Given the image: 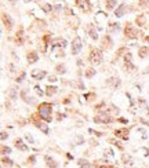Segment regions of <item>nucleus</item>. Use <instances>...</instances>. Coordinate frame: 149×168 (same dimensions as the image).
<instances>
[{
    "instance_id": "c756f323",
    "label": "nucleus",
    "mask_w": 149,
    "mask_h": 168,
    "mask_svg": "<svg viewBox=\"0 0 149 168\" xmlns=\"http://www.w3.org/2000/svg\"><path fill=\"white\" fill-rule=\"evenodd\" d=\"M25 1H26V3H28V1H29V0H25Z\"/></svg>"
},
{
    "instance_id": "412c9836",
    "label": "nucleus",
    "mask_w": 149,
    "mask_h": 168,
    "mask_svg": "<svg viewBox=\"0 0 149 168\" xmlns=\"http://www.w3.org/2000/svg\"><path fill=\"white\" fill-rule=\"evenodd\" d=\"M57 72H58V73H65L66 72L65 66H64V65H58V66H57Z\"/></svg>"
},
{
    "instance_id": "dca6fc26",
    "label": "nucleus",
    "mask_w": 149,
    "mask_h": 168,
    "mask_svg": "<svg viewBox=\"0 0 149 168\" xmlns=\"http://www.w3.org/2000/svg\"><path fill=\"white\" fill-rule=\"evenodd\" d=\"M15 145H17L18 149H21V150H26V149H28V147H26L24 143H22V140H21V139H17V140H15Z\"/></svg>"
},
{
    "instance_id": "c85d7f7f",
    "label": "nucleus",
    "mask_w": 149,
    "mask_h": 168,
    "mask_svg": "<svg viewBox=\"0 0 149 168\" xmlns=\"http://www.w3.org/2000/svg\"><path fill=\"white\" fill-rule=\"evenodd\" d=\"M145 40H146V42H149V37H145Z\"/></svg>"
},
{
    "instance_id": "2eb2a0df",
    "label": "nucleus",
    "mask_w": 149,
    "mask_h": 168,
    "mask_svg": "<svg viewBox=\"0 0 149 168\" xmlns=\"http://www.w3.org/2000/svg\"><path fill=\"white\" fill-rule=\"evenodd\" d=\"M105 1H106V4H108V6H106L108 10H112V8L117 4V0H105Z\"/></svg>"
},
{
    "instance_id": "0eeeda50",
    "label": "nucleus",
    "mask_w": 149,
    "mask_h": 168,
    "mask_svg": "<svg viewBox=\"0 0 149 168\" xmlns=\"http://www.w3.org/2000/svg\"><path fill=\"white\" fill-rule=\"evenodd\" d=\"M138 55H139V58H146V56H149V48L148 47H141V48L138 50Z\"/></svg>"
},
{
    "instance_id": "aec40b11",
    "label": "nucleus",
    "mask_w": 149,
    "mask_h": 168,
    "mask_svg": "<svg viewBox=\"0 0 149 168\" xmlns=\"http://www.w3.org/2000/svg\"><path fill=\"white\" fill-rule=\"evenodd\" d=\"M127 132H128V130H127V128H123V130L116 131V135H127Z\"/></svg>"
},
{
    "instance_id": "f3484780",
    "label": "nucleus",
    "mask_w": 149,
    "mask_h": 168,
    "mask_svg": "<svg viewBox=\"0 0 149 168\" xmlns=\"http://www.w3.org/2000/svg\"><path fill=\"white\" fill-rule=\"evenodd\" d=\"M55 91H57V88L55 87H47V95H50V97H51L52 94H55Z\"/></svg>"
},
{
    "instance_id": "423d86ee",
    "label": "nucleus",
    "mask_w": 149,
    "mask_h": 168,
    "mask_svg": "<svg viewBox=\"0 0 149 168\" xmlns=\"http://www.w3.org/2000/svg\"><path fill=\"white\" fill-rule=\"evenodd\" d=\"M3 22H4V25H6V28H7V29L13 28V19H11L7 14H3Z\"/></svg>"
},
{
    "instance_id": "bb28decb",
    "label": "nucleus",
    "mask_w": 149,
    "mask_h": 168,
    "mask_svg": "<svg viewBox=\"0 0 149 168\" xmlns=\"http://www.w3.org/2000/svg\"><path fill=\"white\" fill-rule=\"evenodd\" d=\"M49 80H50V81H55V76H50Z\"/></svg>"
},
{
    "instance_id": "9d476101",
    "label": "nucleus",
    "mask_w": 149,
    "mask_h": 168,
    "mask_svg": "<svg viewBox=\"0 0 149 168\" xmlns=\"http://www.w3.org/2000/svg\"><path fill=\"white\" fill-rule=\"evenodd\" d=\"M32 76L35 77V79H37V80H40V79H43V77L46 76V72H44V70H42V72L39 73V70L36 69V70H33V72H32Z\"/></svg>"
},
{
    "instance_id": "6ab92c4d",
    "label": "nucleus",
    "mask_w": 149,
    "mask_h": 168,
    "mask_svg": "<svg viewBox=\"0 0 149 168\" xmlns=\"http://www.w3.org/2000/svg\"><path fill=\"white\" fill-rule=\"evenodd\" d=\"M94 74H95V70H94V69H87V72H86V77H93Z\"/></svg>"
},
{
    "instance_id": "ddd939ff",
    "label": "nucleus",
    "mask_w": 149,
    "mask_h": 168,
    "mask_svg": "<svg viewBox=\"0 0 149 168\" xmlns=\"http://www.w3.org/2000/svg\"><path fill=\"white\" fill-rule=\"evenodd\" d=\"M124 10H126V6L124 4H120L116 10V17H123L124 15Z\"/></svg>"
},
{
    "instance_id": "1a4fd4ad",
    "label": "nucleus",
    "mask_w": 149,
    "mask_h": 168,
    "mask_svg": "<svg viewBox=\"0 0 149 168\" xmlns=\"http://www.w3.org/2000/svg\"><path fill=\"white\" fill-rule=\"evenodd\" d=\"M126 35H127L128 37L134 39L135 36H137V30H135V29H132L130 25H127V28H126Z\"/></svg>"
},
{
    "instance_id": "5701e85b",
    "label": "nucleus",
    "mask_w": 149,
    "mask_h": 168,
    "mask_svg": "<svg viewBox=\"0 0 149 168\" xmlns=\"http://www.w3.org/2000/svg\"><path fill=\"white\" fill-rule=\"evenodd\" d=\"M3 163H4V164H6V163H7L8 165H11V164H13V161H11V160H7V158H6V157L3 158Z\"/></svg>"
},
{
    "instance_id": "393cba45",
    "label": "nucleus",
    "mask_w": 149,
    "mask_h": 168,
    "mask_svg": "<svg viewBox=\"0 0 149 168\" xmlns=\"http://www.w3.org/2000/svg\"><path fill=\"white\" fill-rule=\"evenodd\" d=\"M24 77H25V73H22L21 76H19V77H18V79H17V81H21V80H24Z\"/></svg>"
},
{
    "instance_id": "b1692460",
    "label": "nucleus",
    "mask_w": 149,
    "mask_h": 168,
    "mask_svg": "<svg viewBox=\"0 0 149 168\" xmlns=\"http://www.w3.org/2000/svg\"><path fill=\"white\" fill-rule=\"evenodd\" d=\"M26 139H28L29 142H31V143H33V138H32L31 135H29V134H28V135H26Z\"/></svg>"
},
{
    "instance_id": "f03ea898",
    "label": "nucleus",
    "mask_w": 149,
    "mask_h": 168,
    "mask_svg": "<svg viewBox=\"0 0 149 168\" xmlns=\"http://www.w3.org/2000/svg\"><path fill=\"white\" fill-rule=\"evenodd\" d=\"M90 61L95 65H99L102 62V54H101L99 50H91V54H90Z\"/></svg>"
},
{
    "instance_id": "4468645a",
    "label": "nucleus",
    "mask_w": 149,
    "mask_h": 168,
    "mask_svg": "<svg viewBox=\"0 0 149 168\" xmlns=\"http://www.w3.org/2000/svg\"><path fill=\"white\" fill-rule=\"evenodd\" d=\"M46 163H47V165L51 167V168H58V164H57V163L52 160L51 157H46Z\"/></svg>"
},
{
    "instance_id": "9b49d317",
    "label": "nucleus",
    "mask_w": 149,
    "mask_h": 168,
    "mask_svg": "<svg viewBox=\"0 0 149 168\" xmlns=\"http://www.w3.org/2000/svg\"><path fill=\"white\" fill-rule=\"evenodd\" d=\"M88 35H90V37L93 39V40H97L98 39V35H97V32L94 30L93 25H88Z\"/></svg>"
},
{
    "instance_id": "a211bd4d",
    "label": "nucleus",
    "mask_w": 149,
    "mask_h": 168,
    "mask_svg": "<svg viewBox=\"0 0 149 168\" xmlns=\"http://www.w3.org/2000/svg\"><path fill=\"white\" fill-rule=\"evenodd\" d=\"M80 165H82V168H91L88 161H86V160H80Z\"/></svg>"
},
{
    "instance_id": "20e7f679",
    "label": "nucleus",
    "mask_w": 149,
    "mask_h": 168,
    "mask_svg": "<svg viewBox=\"0 0 149 168\" xmlns=\"http://www.w3.org/2000/svg\"><path fill=\"white\" fill-rule=\"evenodd\" d=\"M94 121L95 123H109V121H112V117L105 114V113H102V114H98L97 117H94Z\"/></svg>"
},
{
    "instance_id": "f257e3e1",
    "label": "nucleus",
    "mask_w": 149,
    "mask_h": 168,
    "mask_svg": "<svg viewBox=\"0 0 149 168\" xmlns=\"http://www.w3.org/2000/svg\"><path fill=\"white\" fill-rule=\"evenodd\" d=\"M39 113H40V117L46 121H51V105L50 103H43L39 108Z\"/></svg>"
},
{
    "instance_id": "39448f33",
    "label": "nucleus",
    "mask_w": 149,
    "mask_h": 168,
    "mask_svg": "<svg viewBox=\"0 0 149 168\" xmlns=\"http://www.w3.org/2000/svg\"><path fill=\"white\" fill-rule=\"evenodd\" d=\"M106 84L116 88V87H119V85H120V79H117V77H109V79L106 80Z\"/></svg>"
},
{
    "instance_id": "7ed1b4c3",
    "label": "nucleus",
    "mask_w": 149,
    "mask_h": 168,
    "mask_svg": "<svg viewBox=\"0 0 149 168\" xmlns=\"http://www.w3.org/2000/svg\"><path fill=\"white\" fill-rule=\"evenodd\" d=\"M80 50H82V42H80V39L76 37L73 40L72 43V54L73 55H76V54L80 53Z\"/></svg>"
},
{
    "instance_id": "f8f14e48",
    "label": "nucleus",
    "mask_w": 149,
    "mask_h": 168,
    "mask_svg": "<svg viewBox=\"0 0 149 168\" xmlns=\"http://www.w3.org/2000/svg\"><path fill=\"white\" fill-rule=\"evenodd\" d=\"M36 61H37V54L33 53V51H32V53H29V54H28V62H29V63H33V62H36Z\"/></svg>"
},
{
    "instance_id": "6e6552de",
    "label": "nucleus",
    "mask_w": 149,
    "mask_h": 168,
    "mask_svg": "<svg viewBox=\"0 0 149 168\" xmlns=\"http://www.w3.org/2000/svg\"><path fill=\"white\" fill-rule=\"evenodd\" d=\"M77 4H79V7L82 8V10H84V11H87L88 8H90L88 0H77Z\"/></svg>"
},
{
    "instance_id": "cd10ccee",
    "label": "nucleus",
    "mask_w": 149,
    "mask_h": 168,
    "mask_svg": "<svg viewBox=\"0 0 149 168\" xmlns=\"http://www.w3.org/2000/svg\"><path fill=\"white\" fill-rule=\"evenodd\" d=\"M10 1H11L13 4H15V3H17V0H10Z\"/></svg>"
},
{
    "instance_id": "a878e982",
    "label": "nucleus",
    "mask_w": 149,
    "mask_h": 168,
    "mask_svg": "<svg viewBox=\"0 0 149 168\" xmlns=\"http://www.w3.org/2000/svg\"><path fill=\"white\" fill-rule=\"evenodd\" d=\"M7 137H8V135H7V134H6V132H3V134H1V139H3V140L6 139V138H7Z\"/></svg>"
},
{
    "instance_id": "4be33fe9",
    "label": "nucleus",
    "mask_w": 149,
    "mask_h": 168,
    "mask_svg": "<svg viewBox=\"0 0 149 168\" xmlns=\"http://www.w3.org/2000/svg\"><path fill=\"white\" fill-rule=\"evenodd\" d=\"M43 10L49 13V11H51V10H52V7L50 6V4H44V6H43Z\"/></svg>"
}]
</instances>
